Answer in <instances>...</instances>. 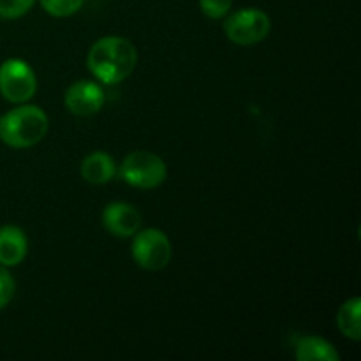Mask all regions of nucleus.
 Returning <instances> with one entry per match:
<instances>
[{
  "label": "nucleus",
  "instance_id": "obj_1",
  "mask_svg": "<svg viewBox=\"0 0 361 361\" xmlns=\"http://www.w3.org/2000/svg\"><path fill=\"white\" fill-rule=\"evenodd\" d=\"M136 63V46L120 35H106L95 41L87 56L88 71L106 85L122 83L134 73Z\"/></svg>",
  "mask_w": 361,
  "mask_h": 361
},
{
  "label": "nucleus",
  "instance_id": "obj_2",
  "mask_svg": "<svg viewBox=\"0 0 361 361\" xmlns=\"http://www.w3.org/2000/svg\"><path fill=\"white\" fill-rule=\"evenodd\" d=\"M48 115L39 106L21 104L0 116V141L16 150L32 148L48 133Z\"/></svg>",
  "mask_w": 361,
  "mask_h": 361
},
{
  "label": "nucleus",
  "instance_id": "obj_3",
  "mask_svg": "<svg viewBox=\"0 0 361 361\" xmlns=\"http://www.w3.org/2000/svg\"><path fill=\"white\" fill-rule=\"evenodd\" d=\"M118 173L130 187L155 189L168 178V166L154 152L136 150L123 159Z\"/></svg>",
  "mask_w": 361,
  "mask_h": 361
},
{
  "label": "nucleus",
  "instance_id": "obj_4",
  "mask_svg": "<svg viewBox=\"0 0 361 361\" xmlns=\"http://www.w3.org/2000/svg\"><path fill=\"white\" fill-rule=\"evenodd\" d=\"M271 30V21L257 7H243L229 14L224 21L226 37L238 46H252L264 41Z\"/></svg>",
  "mask_w": 361,
  "mask_h": 361
},
{
  "label": "nucleus",
  "instance_id": "obj_5",
  "mask_svg": "<svg viewBox=\"0 0 361 361\" xmlns=\"http://www.w3.org/2000/svg\"><path fill=\"white\" fill-rule=\"evenodd\" d=\"M37 90L34 69L21 59H9L0 66V94L13 104H25Z\"/></svg>",
  "mask_w": 361,
  "mask_h": 361
},
{
  "label": "nucleus",
  "instance_id": "obj_6",
  "mask_svg": "<svg viewBox=\"0 0 361 361\" xmlns=\"http://www.w3.org/2000/svg\"><path fill=\"white\" fill-rule=\"evenodd\" d=\"M133 259L137 267L150 271L166 268L171 261V242L161 229H143L137 231L133 240Z\"/></svg>",
  "mask_w": 361,
  "mask_h": 361
},
{
  "label": "nucleus",
  "instance_id": "obj_7",
  "mask_svg": "<svg viewBox=\"0 0 361 361\" xmlns=\"http://www.w3.org/2000/svg\"><path fill=\"white\" fill-rule=\"evenodd\" d=\"M104 102V90L97 83L88 80H80L73 83L63 95V104L76 116L95 115V113L101 111Z\"/></svg>",
  "mask_w": 361,
  "mask_h": 361
},
{
  "label": "nucleus",
  "instance_id": "obj_8",
  "mask_svg": "<svg viewBox=\"0 0 361 361\" xmlns=\"http://www.w3.org/2000/svg\"><path fill=\"white\" fill-rule=\"evenodd\" d=\"M141 222L143 219L140 210L130 203L115 201L102 210V226L118 238H129L136 235L141 229Z\"/></svg>",
  "mask_w": 361,
  "mask_h": 361
},
{
  "label": "nucleus",
  "instance_id": "obj_9",
  "mask_svg": "<svg viewBox=\"0 0 361 361\" xmlns=\"http://www.w3.org/2000/svg\"><path fill=\"white\" fill-rule=\"evenodd\" d=\"M28 252V242L23 229L18 226L0 228V264L2 267H18L23 263Z\"/></svg>",
  "mask_w": 361,
  "mask_h": 361
},
{
  "label": "nucleus",
  "instance_id": "obj_10",
  "mask_svg": "<svg viewBox=\"0 0 361 361\" xmlns=\"http://www.w3.org/2000/svg\"><path fill=\"white\" fill-rule=\"evenodd\" d=\"M116 175V162L106 152H92L81 162V176L92 185L111 182Z\"/></svg>",
  "mask_w": 361,
  "mask_h": 361
},
{
  "label": "nucleus",
  "instance_id": "obj_11",
  "mask_svg": "<svg viewBox=\"0 0 361 361\" xmlns=\"http://www.w3.org/2000/svg\"><path fill=\"white\" fill-rule=\"evenodd\" d=\"M295 351L298 361H341V355L330 342L314 335L300 337Z\"/></svg>",
  "mask_w": 361,
  "mask_h": 361
},
{
  "label": "nucleus",
  "instance_id": "obj_12",
  "mask_svg": "<svg viewBox=\"0 0 361 361\" xmlns=\"http://www.w3.org/2000/svg\"><path fill=\"white\" fill-rule=\"evenodd\" d=\"M361 300L360 296L348 300L341 305L337 312V324L338 330L342 331V335L351 341L358 342L361 338Z\"/></svg>",
  "mask_w": 361,
  "mask_h": 361
},
{
  "label": "nucleus",
  "instance_id": "obj_13",
  "mask_svg": "<svg viewBox=\"0 0 361 361\" xmlns=\"http://www.w3.org/2000/svg\"><path fill=\"white\" fill-rule=\"evenodd\" d=\"M42 9L55 18H67L83 7L85 0H39Z\"/></svg>",
  "mask_w": 361,
  "mask_h": 361
},
{
  "label": "nucleus",
  "instance_id": "obj_14",
  "mask_svg": "<svg viewBox=\"0 0 361 361\" xmlns=\"http://www.w3.org/2000/svg\"><path fill=\"white\" fill-rule=\"evenodd\" d=\"M35 0H0V18L18 20L34 7Z\"/></svg>",
  "mask_w": 361,
  "mask_h": 361
},
{
  "label": "nucleus",
  "instance_id": "obj_15",
  "mask_svg": "<svg viewBox=\"0 0 361 361\" xmlns=\"http://www.w3.org/2000/svg\"><path fill=\"white\" fill-rule=\"evenodd\" d=\"M201 13L212 20H221L228 16L233 7V0H200Z\"/></svg>",
  "mask_w": 361,
  "mask_h": 361
},
{
  "label": "nucleus",
  "instance_id": "obj_16",
  "mask_svg": "<svg viewBox=\"0 0 361 361\" xmlns=\"http://www.w3.org/2000/svg\"><path fill=\"white\" fill-rule=\"evenodd\" d=\"M14 291H16V284H14L13 275L6 270V267H0V310L9 305Z\"/></svg>",
  "mask_w": 361,
  "mask_h": 361
}]
</instances>
